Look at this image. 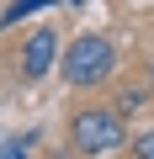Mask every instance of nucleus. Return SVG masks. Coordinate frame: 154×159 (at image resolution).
Wrapping results in <instances>:
<instances>
[{
    "label": "nucleus",
    "instance_id": "6e6552de",
    "mask_svg": "<svg viewBox=\"0 0 154 159\" xmlns=\"http://www.w3.org/2000/svg\"><path fill=\"white\" fill-rule=\"evenodd\" d=\"M69 6H80V0H69Z\"/></svg>",
    "mask_w": 154,
    "mask_h": 159
},
{
    "label": "nucleus",
    "instance_id": "7ed1b4c3",
    "mask_svg": "<svg viewBox=\"0 0 154 159\" xmlns=\"http://www.w3.org/2000/svg\"><path fill=\"white\" fill-rule=\"evenodd\" d=\"M53 58H58V32L53 27L27 32V43H21V74L27 80H43V74H53Z\"/></svg>",
    "mask_w": 154,
    "mask_h": 159
},
{
    "label": "nucleus",
    "instance_id": "0eeeda50",
    "mask_svg": "<svg viewBox=\"0 0 154 159\" xmlns=\"http://www.w3.org/2000/svg\"><path fill=\"white\" fill-rule=\"evenodd\" d=\"M149 90H154V64H149Z\"/></svg>",
    "mask_w": 154,
    "mask_h": 159
},
{
    "label": "nucleus",
    "instance_id": "39448f33",
    "mask_svg": "<svg viewBox=\"0 0 154 159\" xmlns=\"http://www.w3.org/2000/svg\"><path fill=\"white\" fill-rule=\"evenodd\" d=\"M27 138H6V143H0V159H27Z\"/></svg>",
    "mask_w": 154,
    "mask_h": 159
},
{
    "label": "nucleus",
    "instance_id": "423d86ee",
    "mask_svg": "<svg viewBox=\"0 0 154 159\" xmlns=\"http://www.w3.org/2000/svg\"><path fill=\"white\" fill-rule=\"evenodd\" d=\"M133 154H138V159H154V127H143V133L133 138Z\"/></svg>",
    "mask_w": 154,
    "mask_h": 159
},
{
    "label": "nucleus",
    "instance_id": "f03ea898",
    "mask_svg": "<svg viewBox=\"0 0 154 159\" xmlns=\"http://www.w3.org/2000/svg\"><path fill=\"white\" fill-rule=\"evenodd\" d=\"M112 64H117V53H112V43H106L101 32H85V37H74V43L64 48V80L80 85V90L112 80Z\"/></svg>",
    "mask_w": 154,
    "mask_h": 159
},
{
    "label": "nucleus",
    "instance_id": "f257e3e1",
    "mask_svg": "<svg viewBox=\"0 0 154 159\" xmlns=\"http://www.w3.org/2000/svg\"><path fill=\"white\" fill-rule=\"evenodd\" d=\"M69 143L74 154H85V159H106L128 143V127H122V111H106V106H85V111H74L69 122Z\"/></svg>",
    "mask_w": 154,
    "mask_h": 159
},
{
    "label": "nucleus",
    "instance_id": "20e7f679",
    "mask_svg": "<svg viewBox=\"0 0 154 159\" xmlns=\"http://www.w3.org/2000/svg\"><path fill=\"white\" fill-rule=\"evenodd\" d=\"M48 6V0H11V6H6V27H16V21H27L32 11H43Z\"/></svg>",
    "mask_w": 154,
    "mask_h": 159
}]
</instances>
